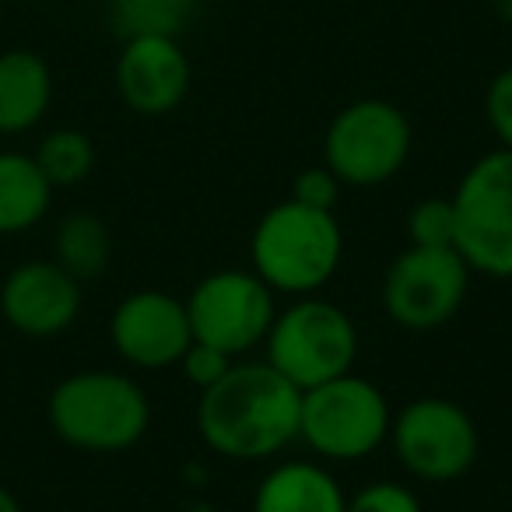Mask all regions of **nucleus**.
I'll use <instances>...</instances> for the list:
<instances>
[{
	"label": "nucleus",
	"instance_id": "obj_1",
	"mask_svg": "<svg viewBox=\"0 0 512 512\" xmlns=\"http://www.w3.org/2000/svg\"><path fill=\"white\" fill-rule=\"evenodd\" d=\"M302 390L271 362H235L214 386L200 390L197 432L228 460H267L299 439Z\"/></svg>",
	"mask_w": 512,
	"mask_h": 512
},
{
	"label": "nucleus",
	"instance_id": "obj_2",
	"mask_svg": "<svg viewBox=\"0 0 512 512\" xmlns=\"http://www.w3.org/2000/svg\"><path fill=\"white\" fill-rule=\"evenodd\" d=\"M60 442L85 453H123L151 425V400L137 379L113 369H85L60 379L46 400Z\"/></svg>",
	"mask_w": 512,
	"mask_h": 512
},
{
	"label": "nucleus",
	"instance_id": "obj_3",
	"mask_svg": "<svg viewBox=\"0 0 512 512\" xmlns=\"http://www.w3.org/2000/svg\"><path fill=\"white\" fill-rule=\"evenodd\" d=\"M344 232L334 211H316L299 200H281L256 221L249 239L253 274L274 292L313 295L337 274Z\"/></svg>",
	"mask_w": 512,
	"mask_h": 512
},
{
	"label": "nucleus",
	"instance_id": "obj_4",
	"mask_svg": "<svg viewBox=\"0 0 512 512\" xmlns=\"http://www.w3.org/2000/svg\"><path fill=\"white\" fill-rule=\"evenodd\" d=\"M355 358V320L341 306L316 295H299V302L274 316L267 330V362L302 393L337 376H348L355 369Z\"/></svg>",
	"mask_w": 512,
	"mask_h": 512
},
{
	"label": "nucleus",
	"instance_id": "obj_5",
	"mask_svg": "<svg viewBox=\"0 0 512 512\" xmlns=\"http://www.w3.org/2000/svg\"><path fill=\"white\" fill-rule=\"evenodd\" d=\"M393 411L376 383L337 376L302 393L299 439L327 460H362L390 439Z\"/></svg>",
	"mask_w": 512,
	"mask_h": 512
},
{
	"label": "nucleus",
	"instance_id": "obj_6",
	"mask_svg": "<svg viewBox=\"0 0 512 512\" xmlns=\"http://www.w3.org/2000/svg\"><path fill=\"white\" fill-rule=\"evenodd\" d=\"M456 253L470 274L512 278V148L488 151L453 193Z\"/></svg>",
	"mask_w": 512,
	"mask_h": 512
},
{
	"label": "nucleus",
	"instance_id": "obj_7",
	"mask_svg": "<svg viewBox=\"0 0 512 512\" xmlns=\"http://www.w3.org/2000/svg\"><path fill=\"white\" fill-rule=\"evenodd\" d=\"M411 120L386 99H358L330 120L323 137L327 169L344 186H379L411 158Z\"/></svg>",
	"mask_w": 512,
	"mask_h": 512
},
{
	"label": "nucleus",
	"instance_id": "obj_8",
	"mask_svg": "<svg viewBox=\"0 0 512 512\" xmlns=\"http://www.w3.org/2000/svg\"><path fill=\"white\" fill-rule=\"evenodd\" d=\"M390 442L407 474L446 484L463 477L481 453V435L467 411L449 397H418L393 418Z\"/></svg>",
	"mask_w": 512,
	"mask_h": 512
},
{
	"label": "nucleus",
	"instance_id": "obj_9",
	"mask_svg": "<svg viewBox=\"0 0 512 512\" xmlns=\"http://www.w3.org/2000/svg\"><path fill=\"white\" fill-rule=\"evenodd\" d=\"M470 267L453 246H411L383 278V309L404 330H435L460 313Z\"/></svg>",
	"mask_w": 512,
	"mask_h": 512
},
{
	"label": "nucleus",
	"instance_id": "obj_10",
	"mask_svg": "<svg viewBox=\"0 0 512 512\" xmlns=\"http://www.w3.org/2000/svg\"><path fill=\"white\" fill-rule=\"evenodd\" d=\"M186 316L193 341L239 358L267 341V330L278 316L274 288L253 271H214L193 285Z\"/></svg>",
	"mask_w": 512,
	"mask_h": 512
},
{
	"label": "nucleus",
	"instance_id": "obj_11",
	"mask_svg": "<svg viewBox=\"0 0 512 512\" xmlns=\"http://www.w3.org/2000/svg\"><path fill=\"white\" fill-rule=\"evenodd\" d=\"M109 341H113L116 355L134 369L179 365V358L193 344L186 302H179L169 292H158V288H141V292L127 295L113 309Z\"/></svg>",
	"mask_w": 512,
	"mask_h": 512
},
{
	"label": "nucleus",
	"instance_id": "obj_12",
	"mask_svg": "<svg viewBox=\"0 0 512 512\" xmlns=\"http://www.w3.org/2000/svg\"><path fill=\"white\" fill-rule=\"evenodd\" d=\"M0 316L25 337H57L81 316V281L57 260H25L0 285Z\"/></svg>",
	"mask_w": 512,
	"mask_h": 512
},
{
	"label": "nucleus",
	"instance_id": "obj_13",
	"mask_svg": "<svg viewBox=\"0 0 512 512\" xmlns=\"http://www.w3.org/2000/svg\"><path fill=\"white\" fill-rule=\"evenodd\" d=\"M190 57L176 36L123 39L116 60V92L134 113L165 116L190 92Z\"/></svg>",
	"mask_w": 512,
	"mask_h": 512
},
{
	"label": "nucleus",
	"instance_id": "obj_14",
	"mask_svg": "<svg viewBox=\"0 0 512 512\" xmlns=\"http://www.w3.org/2000/svg\"><path fill=\"white\" fill-rule=\"evenodd\" d=\"M53 106V71L32 50L0 53V134L18 137L46 120Z\"/></svg>",
	"mask_w": 512,
	"mask_h": 512
},
{
	"label": "nucleus",
	"instance_id": "obj_15",
	"mask_svg": "<svg viewBox=\"0 0 512 512\" xmlns=\"http://www.w3.org/2000/svg\"><path fill=\"white\" fill-rule=\"evenodd\" d=\"M253 512H348V495L327 467L292 460L256 484Z\"/></svg>",
	"mask_w": 512,
	"mask_h": 512
},
{
	"label": "nucleus",
	"instance_id": "obj_16",
	"mask_svg": "<svg viewBox=\"0 0 512 512\" xmlns=\"http://www.w3.org/2000/svg\"><path fill=\"white\" fill-rule=\"evenodd\" d=\"M53 204L50 179L25 151H0V235H22L46 218Z\"/></svg>",
	"mask_w": 512,
	"mask_h": 512
},
{
	"label": "nucleus",
	"instance_id": "obj_17",
	"mask_svg": "<svg viewBox=\"0 0 512 512\" xmlns=\"http://www.w3.org/2000/svg\"><path fill=\"white\" fill-rule=\"evenodd\" d=\"M53 253H57L53 260H57L67 274H74L78 281H92L109 267L113 235H109L106 221H102L99 214L74 211L57 225Z\"/></svg>",
	"mask_w": 512,
	"mask_h": 512
},
{
	"label": "nucleus",
	"instance_id": "obj_18",
	"mask_svg": "<svg viewBox=\"0 0 512 512\" xmlns=\"http://www.w3.org/2000/svg\"><path fill=\"white\" fill-rule=\"evenodd\" d=\"M197 0H109V22L116 36H176L190 25Z\"/></svg>",
	"mask_w": 512,
	"mask_h": 512
},
{
	"label": "nucleus",
	"instance_id": "obj_19",
	"mask_svg": "<svg viewBox=\"0 0 512 512\" xmlns=\"http://www.w3.org/2000/svg\"><path fill=\"white\" fill-rule=\"evenodd\" d=\"M39 172L50 179L53 190H67L78 186L92 176L95 169V144L88 134L74 127H57L39 141V148L32 151Z\"/></svg>",
	"mask_w": 512,
	"mask_h": 512
},
{
	"label": "nucleus",
	"instance_id": "obj_20",
	"mask_svg": "<svg viewBox=\"0 0 512 512\" xmlns=\"http://www.w3.org/2000/svg\"><path fill=\"white\" fill-rule=\"evenodd\" d=\"M407 232H411V246H453L456 242L453 197L418 200L414 211L407 214Z\"/></svg>",
	"mask_w": 512,
	"mask_h": 512
},
{
	"label": "nucleus",
	"instance_id": "obj_21",
	"mask_svg": "<svg viewBox=\"0 0 512 512\" xmlns=\"http://www.w3.org/2000/svg\"><path fill=\"white\" fill-rule=\"evenodd\" d=\"M348 512H421V498L400 481H372L348 498Z\"/></svg>",
	"mask_w": 512,
	"mask_h": 512
},
{
	"label": "nucleus",
	"instance_id": "obj_22",
	"mask_svg": "<svg viewBox=\"0 0 512 512\" xmlns=\"http://www.w3.org/2000/svg\"><path fill=\"white\" fill-rule=\"evenodd\" d=\"M344 183L327 169V165H313V169H302L292 183V200L316 211H334L337 200H341Z\"/></svg>",
	"mask_w": 512,
	"mask_h": 512
},
{
	"label": "nucleus",
	"instance_id": "obj_23",
	"mask_svg": "<svg viewBox=\"0 0 512 512\" xmlns=\"http://www.w3.org/2000/svg\"><path fill=\"white\" fill-rule=\"evenodd\" d=\"M179 365H183V376L190 379L197 390H207V386H214L228 369H232L235 358L228 355V351H221V348H211V344L193 341L190 348H186V355L179 358Z\"/></svg>",
	"mask_w": 512,
	"mask_h": 512
},
{
	"label": "nucleus",
	"instance_id": "obj_24",
	"mask_svg": "<svg viewBox=\"0 0 512 512\" xmlns=\"http://www.w3.org/2000/svg\"><path fill=\"white\" fill-rule=\"evenodd\" d=\"M484 116H488L502 148H512V67L491 78L488 95H484Z\"/></svg>",
	"mask_w": 512,
	"mask_h": 512
},
{
	"label": "nucleus",
	"instance_id": "obj_25",
	"mask_svg": "<svg viewBox=\"0 0 512 512\" xmlns=\"http://www.w3.org/2000/svg\"><path fill=\"white\" fill-rule=\"evenodd\" d=\"M0 512H25L22 502H18V498L11 495V488H4V484H0Z\"/></svg>",
	"mask_w": 512,
	"mask_h": 512
},
{
	"label": "nucleus",
	"instance_id": "obj_26",
	"mask_svg": "<svg viewBox=\"0 0 512 512\" xmlns=\"http://www.w3.org/2000/svg\"><path fill=\"white\" fill-rule=\"evenodd\" d=\"M491 8H495V15L502 18L505 25H512V0H491Z\"/></svg>",
	"mask_w": 512,
	"mask_h": 512
},
{
	"label": "nucleus",
	"instance_id": "obj_27",
	"mask_svg": "<svg viewBox=\"0 0 512 512\" xmlns=\"http://www.w3.org/2000/svg\"><path fill=\"white\" fill-rule=\"evenodd\" d=\"M190 512H214V509L207 502H197V505H190Z\"/></svg>",
	"mask_w": 512,
	"mask_h": 512
}]
</instances>
